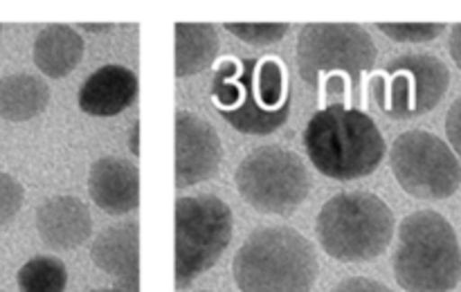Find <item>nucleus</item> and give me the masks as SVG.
<instances>
[{"label": "nucleus", "instance_id": "nucleus-19", "mask_svg": "<svg viewBox=\"0 0 461 292\" xmlns=\"http://www.w3.org/2000/svg\"><path fill=\"white\" fill-rule=\"evenodd\" d=\"M21 292H63L68 286V270L57 256H34L18 270Z\"/></svg>", "mask_w": 461, "mask_h": 292}, {"label": "nucleus", "instance_id": "nucleus-32", "mask_svg": "<svg viewBox=\"0 0 461 292\" xmlns=\"http://www.w3.org/2000/svg\"><path fill=\"white\" fill-rule=\"evenodd\" d=\"M0 292H3V290H0Z\"/></svg>", "mask_w": 461, "mask_h": 292}, {"label": "nucleus", "instance_id": "nucleus-5", "mask_svg": "<svg viewBox=\"0 0 461 292\" xmlns=\"http://www.w3.org/2000/svg\"><path fill=\"white\" fill-rule=\"evenodd\" d=\"M232 211L212 193L176 200V288L210 270L232 241Z\"/></svg>", "mask_w": 461, "mask_h": 292}, {"label": "nucleus", "instance_id": "nucleus-20", "mask_svg": "<svg viewBox=\"0 0 461 292\" xmlns=\"http://www.w3.org/2000/svg\"><path fill=\"white\" fill-rule=\"evenodd\" d=\"M255 90L259 103L266 108H279L286 102V70L275 57L264 58L255 67Z\"/></svg>", "mask_w": 461, "mask_h": 292}, {"label": "nucleus", "instance_id": "nucleus-9", "mask_svg": "<svg viewBox=\"0 0 461 292\" xmlns=\"http://www.w3.org/2000/svg\"><path fill=\"white\" fill-rule=\"evenodd\" d=\"M392 171L403 191L421 200H444L461 184V164L453 148L428 130H408L392 146Z\"/></svg>", "mask_w": 461, "mask_h": 292}, {"label": "nucleus", "instance_id": "nucleus-2", "mask_svg": "<svg viewBox=\"0 0 461 292\" xmlns=\"http://www.w3.org/2000/svg\"><path fill=\"white\" fill-rule=\"evenodd\" d=\"M241 292H309L318 279V256L309 238L293 227H261L234 256Z\"/></svg>", "mask_w": 461, "mask_h": 292}, {"label": "nucleus", "instance_id": "nucleus-23", "mask_svg": "<svg viewBox=\"0 0 461 292\" xmlns=\"http://www.w3.org/2000/svg\"><path fill=\"white\" fill-rule=\"evenodd\" d=\"M239 70L237 61H225L221 63L219 70H216L214 84H212V94H214L216 102L225 108H234L241 102V85H239V76L232 79Z\"/></svg>", "mask_w": 461, "mask_h": 292}, {"label": "nucleus", "instance_id": "nucleus-10", "mask_svg": "<svg viewBox=\"0 0 461 292\" xmlns=\"http://www.w3.org/2000/svg\"><path fill=\"white\" fill-rule=\"evenodd\" d=\"M221 164V139L214 126L187 111L176 112V187L210 180Z\"/></svg>", "mask_w": 461, "mask_h": 292}, {"label": "nucleus", "instance_id": "nucleus-27", "mask_svg": "<svg viewBox=\"0 0 461 292\" xmlns=\"http://www.w3.org/2000/svg\"><path fill=\"white\" fill-rule=\"evenodd\" d=\"M450 57L455 58V63H457V67L461 70V25H455L453 30H450Z\"/></svg>", "mask_w": 461, "mask_h": 292}, {"label": "nucleus", "instance_id": "nucleus-13", "mask_svg": "<svg viewBox=\"0 0 461 292\" xmlns=\"http://www.w3.org/2000/svg\"><path fill=\"white\" fill-rule=\"evenodd\" d=\"M36 229L52 250H75L93 232V218L79 198L54 196L36 211Z\"/></svg>", "mask_w": 461, "mask_h": 292}, {"label": "nucleus", "instance_id": "nucleus-3", "mask_svg": "<svg viewBox=\"0 0 461 292\" xmlns=\"http://www.w3.org/2000/svg\"><path fill=\"white\" fill-rule=\"evenodd\" d=\"M396 281L408 292H450L461 281V245L453 225L432 209L401 223Z\"/></svg>", "mask_w": 461, "mask_h": 292}, {"label": "nucleus", "instance_id": "nucleus-24", "mask_svg": "<svg viewBox=\"0 0 461 292\" xmlns=\"http://www.w3.org/2000/svg\"><path fill=\"white\" fill-rule=\"evenodd\" d=\"M23 198H25V191H23L21 182L14 175L0 173V225L14 220V216L23 207Z\"/></svg>", "mask_w": 461, "mask_h": 292}, {"label": "nucleus", "instance_id": "nucleus-1", "mask_svg": "<svg viewBox=\"0 0 461 292\" xmlns=\"http://www.w3.org/2000/svg\"><path fill=\"white\" fill-rule=\"evenodd\" d=\"M304 148L322 175L356 180L378 169L385 155V139L367 112L333 103L309 119Z\"/></svg>", "mask_w": 461, "mask_h": 292}, {"label": "nucleus", "instance_id": "nucleus-18", "mask_svg": "<svg viewBox=\"0 0 461 292\" xmlns=\"http://www.w3.org/2000/svg\"><path fill=\"white\" fill-rule=\"evenodd\" d=\"M176 76H189L212 66L219 54L216 27L203 22H176Z\"/></svg>", "mask_w": 461, "mask_h": 292}, {"label": "nucleus", "instance_id": "nucleus-21", "mask_svg": "<svg viewBox=\"0 0 461 292\" xmlns=\"http://www.w3.org/2000/svg\"><path fill=\"white\" fill-rule=\"evenodd\" d=\"M225 30L255 48H264L284 39L291 25L288 22H225Z\"/></svg>", "mask_w": 461, "mask_h": 292}, {"label": "nucleus", "instance_id": "nucleus-22", "mask_svg": "<svg viewBox=\"0 0 461 292\" xmlns=\"http://www.w3.org/2000/svg\"><path fill=\"white\" fill-rule=\"evenodd\" d=\"M376 27L399 43H426L446 31L444 22H378Z\"/></svg>", "mask_w": 461, "mask_h": 292}, {"label": "nucleus", "instance_id": "nucleus-25", "mask_svg": "<svg viewBox=\"0 0 461 292\" xmlns=\"http://www.w3.org/2000/svg\"><path fill=\"white\" fill-rule=\"evenodd\" d=\"M331 292H392L385 283L367 277H349L338 283Z\"/></svg>", "mask_w": 461, "mask_h": 292}, {"label": "nucleus", "instance_id": "nucleus-6", "mask_svg": "<svg viewBox=\"0 0 461 292\" xmlns=\"http://www.w3.org/2000/svg\"><path fill=\"white\" fill-rule=\"evenodd\" d=\"M237 187L243 200L261 214H293L311 191V175L302 157L288 148L259 146L241 160Z\"/></svg>", "mask_w": 461, "mask_h": 292}, {"label": "nucleus", "instance_id": "nucleus-16", "mask_svg": "<svg viewBox=\"0 0 461 292\" xmlns=\"http://www.w3.org/2000/svg\"><path fill=\"white\" fill-rule=\"evenodd\" d=\"M84 57V39L70 25H48L34 40V63L50 79H61Z\"/></svg>", "mask_w": 461, "mask_h": 292}, {"label": "nucleus", "instance_id": "nucleus-28", "mask_svg": "<svg viewBox=\"0 0 461 292\" xmlns=\"http://www.w3.org/2000/svg\"><path fill=\"white\" fill-rule=\"evenodd\" d=\"M138 137H140V121H135V124H133V133H131V153H133V155H140Z\"/></svg>", "mask_w": 461, "mask_h": 292}, {"label": "nucleus", "instance_id": "nucleus-17", "mask_svg": "<svg viewBox=\"0 0 461 292\" xmlns=\"http://www.w3.org/2000/svg\"><path fill=\"white\" fill-rule=\"evenodd\" d=\"M50 88L41 76L9 75L0 79V117L7 121H27L45 111Z\"/></svg>", "mask_w": 461, "mask_h": 292}, {"label": "nucleus", "instance_id": "nucleus-26", "mask_svg": "<svg viewBox=\"0 0 461 292\" xmlns=\"http://www.w3.org/2000/svg\"><path fill=\"white\" fill-rule=\"evenodd\" d=\"M446 135H448L450 146L455 148L453 153L461 157V97L450 106L448 115H446Z\"/></svg>", "mask_w": 461, "mask_h": 292}, {"label": "nucleus", "instance_id": "nucleus-30", "mask_svg": "<svg viewBox=\"0 0 461 292\" xmlns=\"http://www.w3.org/2000/svg\"><path fill=\"white\" fill-rule=\"evenodd\" d=\"M90 292H124L120 288H97V290H90Z\"/></svg>", "mask_w": 461, "mask_h": 292}, {"label": "nucleus", "instance_id": "nucleus-29", "mask_svg": "<svg viewBox=\"0 0 461 292\" xmlns=\"http://www.w3.org/2000/svg\"><path fill=\"white\" fill-rule=\"evenodd\" d=\"M81 30H86V31H108V30H113V25H88V22H81Z\"/></svg>", "mask_w": 461, "mask_h": 292}, {"label": "nucleus", "instance_id": "nucleus-4", "mask_svg": "<svg viewBox=\"0 0 461 292\" xmlns=\"http://www.w3.org/2000/svg\"><path fill=\"white\" fill-rule=\"evenodd\" d=\"M315 232L329 256L342 263H365L390 247L394 214L374 193H338L320 211Z\"/></svg>", "mask_w": 461, "mask_h": 292}, {"label": "nucleus", "instance_id": "nucleus-12", "mask_svg": "<svg viewBox=\"0 0 461 292\" xmlns=\"http://www.w3.org/2000/svg\"><path fill=\"white\" fill-rule=\"evenodd\" d=\"M90 198L106 214L122 216L140 205V171L129 160L108 155L90 166Z\"/></svg>", "mask_w": 461, "mask_h": 292}, {"label": "nucleus", "instance_id": "nucleus-31", "mask_svg": "<svg viewBox=\"0 0 461 292\" xmlns=\"http://www.w3.org/2000/svg\"><path fill=\"white\" fill-rule=\"evenodd\" d=\"M0 34H3V25H0Z\"/></svg>", "mask_w": 461, "mask_h": 292}, {"label": "nucleus", "instance_id": "nucleus-15", "mask_svg": "<svg viewBox=\"0 0 461 292\" xmlns=\"http://www.w3.org/2000/svg\"><path fill=\"white\" fill-rule=\"evenodd\" d=\"M255 67L257 63L248 66L246 75L239 76V84L243 85L241 102L234 108H223V119L230 121L237 130L250 135H268L275 133L282 124H286L288 115H291V99L282 103L279 108H266L259 103L255 90Z\"/></svg>", "mask_w": 461, "mask_h": 292}, {"label": "nucleus", "instance_id": "nucleus-8", "mask_svg": "<svg viewBox=\"0 0 461 292\" xmlns=\"http://www.w3.org/2000/svg\"><path fill=\"white\" fill-rule=\"evenodd\" d=\"M376 45L365 27L354 22H311L297 39V70L309 85L320 84L322 72L342 70L354 76L372 70L376 63Z\"/></svg>", "mask_w": 461, "mask_h": 292}, {"label": "nucleus", "instance_id": "nucleus-14", "mask_svg": "<svg viewBox=\"0 0 461 292\" xmlns=\"http://www.w3.org/2000/svg\"><path fill=\"white\" fill-rule=\"evenodd\" d=\"M138 76L124 66L95 70L79 88V108L93 117H115L138 99Z\"/></svg>", "mask_w": 461, "mask_h": 292}, {"label": "nucleus", "instance_id": "nucleus-11", "mask_svg": "<svg viewBox=\"0 0 461 292\" xmlns=\"http://www.w3.org/2000/svg\"><path fill=\"white\" fill-rule=\"evenodd\" d=\"M95 265L124 292H140V225L135 220L104 229L90 250Z\"/></svg>", "mask_w": 461, "mask_h": 292}, {"label": "nucleus", "instance_id": "nucleus-7", "mask_svg": "<svg viewBox=\"0 0 461 292\" xmlns=\"http://www.w3.org/2000/svg\"><path fill=\"white\" fill-rule=\"evenodd\" d=\"M450 72L435 54H401L372 79V94L383 112L394 119L426 115L444 99Z\"/></svg>", "mask_w": 461, "mask_h": 292}]
</instances>
